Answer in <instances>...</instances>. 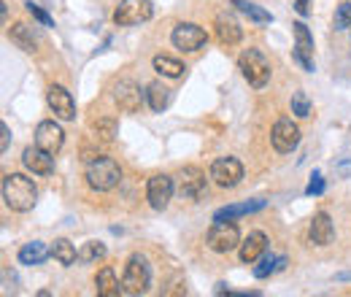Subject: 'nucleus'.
I'll return each instance as SVG.
<instances>
[{"label":"nucleus","mask_w":351,"mask_h":297,"mask_svg":"<svg viewBox=\"0 0 351 297\" xmlns=\"http://www.w3.org/2000/svg\"><path fill=\"white\" fill-rule=\"evenodd\" d=\"M3 200L11 211L27 213L38 203V187L22 173H8L3 176Z\"/></svg>","instance_id":"nucleus-1"},{"label":"nucleus","mask_w":351,"mask_h":297,"mask_svg":"<svg viewBox=\"0 0 351 297\" xmlns=\"http://www.w3.org/2000/svg\"><path fill=\"white\" fill-rule=\"evenodd\" d=\"M238 68H241L243 79L254 86V89H263V86L270 82V73H273V71H270V60L265 57L263 51H257V49H246V51H241V57H238Z\"/></svg>","instance_id":"nucleus-2"},{"label":"nucleus","mask_w":351,"mask_h":297,"mask_svg":"<svg viewBox=\"0 0 351 297\" xmlns=\"http://www.w3.org/2000/svg\"><path fill=\"white\" fill-rule=\"evenodd\" d=\"M119 178H122V170L111 157H97L87 165L89 187L97 189V192H111L119 184Z\"/></svg>","instance_id":"nucleus-3"},{"label":"nucleus","mask_w":351,"mask_h":297,"mask_svg":"<svg viewBox=\"0 0 351 297\" xmlns=\"http://www.w3.org/2000/svg\"><path fill=\"white\" fill-rule=\"evenodd\" d=\"M154 16V3L152 0H122L114 11V22L119 27H132L141 22H149Z\"/></svg>","instance_id":"nucleus-4"},{"label":"nucleus","mask_w":351,"mask_h":297,"mask_svg":"<svg viewBox=\"0 0 351 297\" xmlns=\"http://www.w3.org/2000/svg\"><path fill=\"white\" fill-rule=\"evenodd\" d=\"M206 241H208V249L217 252V254H227L232 249H241V233L232 222H214Z\"/></svg>","instance_id":"nucleus-5"},{"label":"nucleus","mask_w":351,"mask_h":297,"mask_svg":"<svg viewBox=\"0 0 351 297\" xmlns=\"http://www.w3.org/2000/svg\"><path fill=\"white\" fill-rule=\"evenodd\" d=\"M152 284V270L146 265V259L138 254H132L128 259V268H125V276H122V287L128 295H143Z\"/></svg>","instance_id":"nucleus-6"},{"label":"nucleus","mask_w":351,"mask_h":297,"mask_svg":"<svg viewBox=\"0 0 351 297\" xmlns=\"http://www.w3.org/2000/svg\"><path fill=\"white\" fill-rule=\"evenodd\" d=\"M176 192L184 198V200H200L203 192H206V173L195 165L189 168H181L176 176Z\"/></svg>","instance_id":"nucleus-7"},{"label":"nucleus","mask_w":351,"mask_h":297,"mask_svg":"<svg viewBox=\"0 0 351 297\" xmlns=\"http://www.w3.org/2000/svg\"><path fill=\"white\" fill-rule=\"evenodd\" d=\"M171 41H173V46L181 49V51H197V49L206 46L208 36H206V30H203L200 25H195V22H178L173 27V33H171Z\"/></svg>","instance_id":"nucleus-8"},{"label":"nucleus","mask_w":351,"mask_h":297,"mask_svg":"<svg viewBox=\"0 0 351 297\" xmlns=\"http://www.w3.org/2000/svg\"><path fill=\"white\" fill-rule=\"evenodd\" d=\"M173 192H176L173 178L165 176V173L152 176L149 184H146V200H149V206H152L154 211H165L168 203H171V198H173Z\"/></svg>","instance_id":"nucleus-9"},{"label":"nucleus","mask_w":351,"mask_h":297,"mask_svg":"<svg viewBox=\"0 0 351 297\" xmlns=\"http://www.w3.org/2000/svg\"><path fill=\"white\" fill-rule=\"evenodd\" d=\"M270 141H273V149H276V152L289 154V152H295L298 143H300V128H298L292 119H278V122L273 125Z\"/></svg>","instance_id":"nucleus-10"},{"label":"nucleus","mask_w":351,"mask_h":297,"mask_svg":"<svg viewBox=\"0 0 351 297\" xmlns=\"http://www.w3.org/2000/svg\"><path fill=\"white\" fill-rule=\"evenodd\" d=\"M211 178H214V184H219L221 189L238 187L241 178H243V165H241L235 157H219V160L211 165Z\"/></svg>","instance_id":"nucleus-11"},{"label":"nucleus","mask_w":351,"mask_h":297,"mask_svg":"<svg viewBox=\"0 0 351 297\" xmlns=\"http://www.w3.org/2000/svg\"><path fill=\"white\" fill-rule=\"evenodd\" d=\"M46 103H49V108L54 111V117H60V119H73L76 117V100H73V95L65 89V86L60 84H51L46 89Z\"/></svg>","instance_id":"nucleus-12"},{"label":"nucleus","mask_w":351,"mask_h":297,"mask_svg":"<svg viewBox=\"0 0 351 297\" xmlns=\"http://www.w3.org/2000/svg\"><path fill=\"white\" fill-rule=\"evenodd\" d=\"M62 143H65V132H62V128L54 119H46V122L38 125V130H36V146H41L49 154H57L62 149Z\"/></svg>","instance_id":"nucleus-13"},{"label":"nucleus","mask_w":351,"mask_h":297,"mask_svg":"<svg viewBox=\"0 0 351 297\" xmlns=\"http://www.w3.org/2000/svg\"><path fill=\"white\" fill-rule=\"evenodd\" d=\"M22 165L30 170V173H36V176H51L54 173V154H49L44 152L41 146H27L25 152H22Z\"/></svg>","instance_id":"nucleus-14"},{"label":"nucleus","mask_w":351,"mask_h":297,"mask_svg":"<svg viewBox=\"0 0 351 297\" xmlns=\"http://www.w3.org/2000/svg\"><path fill=\"white\" fill-rule=\"evenodd\" d=\"M292 27H295V60L311 73L313 71V36L308 33L303 22H295Z\"/></svg>","instance_id":"nucleus-15"},{"label":"nucleus","mask_w":351,"mask_h":297,"mask_svg":"<svg viewBox=\"0 0 351 297\" xmlns=\"http://www.w3.org/2000/svg\"><path fill=\"white\" fill-rule=\"evenodd\" d=\"M308 238L313 246H330L332 238H335V227H332V219L330 213L319 211L311 219V227H308Z\"/></svg>","instance_id":"nucleus-16"},{"label":"nucleus","mask_w":351,"mask_h":297,"mask_svg":"<svg viewBox=\"0 0 351 297\" xmlns=\"http://www.w3.org/2000/svg\"><path fill=\"white\" fill-rule=\"evenodd\" d=\"M114 97H117V103H119V108L125 114H135L141 108V100H143L141 86L135 84V82H128V79L114 86Z\"/></svg>","instance_id":"nucleus-17"},{"label":"nucleus","mask_w":351,"mask_h":297,"mask_svg":"<svg viewBox=\"0 0 351 297\" xmlns=\"http://www.w3.org/2000/svg\"><path fill=\"white\" fill-rule=\"evenodd\" d=\"M217 38H219L221 46H235V43H241L243 30H241V25L235 22L232 14H219V16H217Z\"/></svg>","instance_id":"nucleus-18"},{"label":"nucleus","mask_w":351,"mask_h":297,"mask_svg":"<svg viewBox=\"0 0 351 297\" xmlns=\"http://www.w3.org/2000/svg\"><path fill=\"white\" fill-rule=\"evenodd\" d=\"M265 249H267L265 233H249V235L241 241V262H246V265L257 262V259L265 254Z\"/></svg>","instance_id":"nucleus-19"},{"label":"nucleus","mask_w":351,"mask_h":297,"mask_svg":"<svg viewBox=\"0 0 351 297\" xmlns=\"http://www.w3.org/2000/svg\"><path fill=\"white\" fill-rule=\"evenodd\" d=\"M8 36H11V41L16 43L19 49H25V51H38V46H41V36L30 25H25V22L14 25Z\"/></svg>","instance_id":"nucleus-20"},{"label":"nucleus","mask_w":351,"mask_h":297,"mask_svg":"<svg viewBox=\"0 0 351 297\" xmlns=\"http://www.w3.org/2000/svg\"><path fill=\"white\" fill-rule=\"evenodd\" d=\"M95 287H97V295L100 297H119L125 292V287H119V278L111 268H103L95 278Z\"/></svg>","instance_id":"nucleus-21"},{"label":"nucleus","mask_w":351,"mask_h":297,"mask_svg":"<svg viewBox=\"0 0 351 297\" xmlns=\"http://www.w3.org/2000/svg\"><path fill=\"white\" fill-rule=\"evenodd\" d=\"M265 209V200H252V203H238V206H227L214 213V222H232L238 216H246V213H254Z\"/></svg>","instance_id":"nucleus-22"},{"label":"nucleus","mask_w":351,"mask_h":297,"mask_svg":"<svg viewBox=\"0 0 351 297\" xmlns=\"http://www.w3.org/2000/svg\"><path fill=\"white\" fill-rule=\"evenodd\" d=\"M146 100H149L152 111H165L171 106V89L162 82H152L146 86Z\"/></svg>","instance_id":"nucleus-23"},{"label":"nucleus","mask_w":351,"mask_h":297,"mask_svg":"<svg viewBox=\"0 0 351 297\" xmlns=\"http://www.w3.org/2000/svg\"><path fill=\"white\" fill-rule=\"evenodd\" d=\"M51 254V249H46V243L41 241H30L19 249V262L22 265H41L46 257Z\"/></svg>","instance_id":"nucleus-24"},{"label":"nucleus","mask_w":351,"mask_h":297,"mask_svg":"<svg viewBox=\"0 0 351 297\" xmlns=\"http://www.w3.org/2000/svg\"><path fill=\"white\" fill-rule=\"evenodd\" d=\"M232 5H235L241 14H246L252 22H257V25H270V22H273V14L260 8V5L252 3V0H232Z\"/></svg>","instance_id":"nucleus-25"},{"label":"nucleus","mask_w":351,"mask_h":297,"mask_svg":"<svg viewBox=\"0 0 351 297\" xmlns=\"http://www.w3.org/2000/svg\"><path fill=\"white\" fill-rule=\"evenodd\" d=\"M154 71L160 73V76H168V79H178V76H184V65L173 60V57H168V54H157L154 57Z\"/></svg>","instance_id":"nucleus-26"},{"label":"nucleus","mask_w":351,"mask_h":297,"mask_svg":"<svg viewBox=\"0 0 351 297\" xmlns=\"http://www.w3.org/2000/svg\"><path fill=\"white\" fill-rule=\"evenodd\" d=\"M51 257H54L60 265H65V268H68V265H73V262L79 259V252L73 249V243H71V241L57 238V241H54V246H51Z\"/></svg>","instance_id":"nucleus-27"},{"label":"nucleus","mask_w":351,"mask_h":297,"mask_svg":"<svg viewBox=\"0 0 351 297\" xmlns=\"http://www.w3.org/2000/svg\"><path fill=\"white\" fill-rule=\"evenodd\" d=\"M287 265V259L281 257V259H276V257H270V254H263L260 257V265L254 268V276L257 278H267L273 270H278V268H284Z\"/></svg>","instance_id":"nucleus-28"},{"label":"nucleus","mask_w":351,"mask_h":297,"mask_svg":"<svg viewBox=\"0 0 351 297\" xmlns=\"http://www.w3.org/2000/svg\"><path fill=\"white\" fill-rule=\"evenodd\" d=\"M106 257V246L97 243V241H87L82 249H79V262H97Z\"/></svg>","instance_id":"nucleus-29"},{"label":"nucleus","mask_w":351,"mask_h":297,"mask_svg":"<svg viewBox=\"0 0 351 297\" xmlns=\"http://www.w3.org/2000/svg\"><path fill=\"white\" fill-rule=\"evenodd\" d=\"M292 114H298L300 119H306L311 114V100H308L306 92H295L292 95Z\"/></svg>","instance_id":"nucleus-30"},{"label":"nucleus","mask_w":351,"mask_h":297,"mask_svg":"<svg viewBox=\"0 0 351 297\" xmlns=\"http://www.w3.org/2000/svg\"><path fill=\"white\" fill-rule=\"evenodd\" d=\"M351 27V3H341L335 11V30H349Z\"/></svg>","instance_id":"nucleus-31"},{"label":"nucleus","mask_w":351,"mask_h":297,"mask_svg":"<svg viewBox=\"0 0 351 297\" xmlns=\"http://www.w3.org/2000/svg\"><path fill=\"white\" fill-rule=\"evenodd\" d=\"M95 130H97V135H100V138L111 141V138L117 135V122H114V119H100V122L95 125Z\"/></svg>","instance_id":"nucleus-32"},{"label":"nucleus","mask_w":351,"mask_h":297,"mask_svg":"<svg viewBox=\"0 0 351 297\" xmlns=\"http://www.w3.org/2000/svg\"><path fill=\"white\" fill-rule=\"evenodd\" d=\"M27 11H30V14H33V16H36V19H38V22L44 25V27H54V22H51V16L46 14V11H44V8H41V5H36L33 0L27 3Z\"/></svg>","instance_id":"nucleus-33"},{"label":"nucleus","mask_w":351,"mask_h":297,"mask_svg":"<svg viewBox=\"0 0 351 297\" xmlns=\"http://www.w3.org/2000/svg\"><path fill=\"white\" fill-rule=\"evenodd\" d=\"M322 192H324V178H322V173H313L311 184L306 187V195H322Z\"/></svg>","instance_id":"nucleus-34"},{"label":"nucleus","mask_w":351,"mask_h":297,"mask_svg":"<svg viewBox=\"0 0 351 297\" xmlns=\"http://www.w3.org/2000/svg\"><path fill=\"white\" fill-rule=\"evenodd\" d=\"M0 152H8V141H11V132H8V125L5 122H0Z\"/></svg>","instance_id":"nucleus-35"},{"label":"nucleus","mask_w":351,"mask_h":297,"mask_svg":"<svg viewBox=\"0 0 351 297\" xmlns=\"http://www.w3.org/2000/svg\"><path fill=\"white\" fill-rule=\"evenodd\" d=\"M295 8H298V14H300V16H308V11H311V8H308V0H298V3H295Z\"/></svg>","instance_id":"nucleus-36"},{"label":"nucleus","mask_w":351,"mask_h":297,"mask_svg":"<svg viewBox=\"0 0 351 297\" xmlns=\"http://www.w3.org/2000/svg\"><path fill=\"white\" fill-rule=\"evenodd\" d=\"M0 14H3V22H8V8H5V3H0Z\"/></svg>","instance_id":"nucleus-37"}]
</instances>
